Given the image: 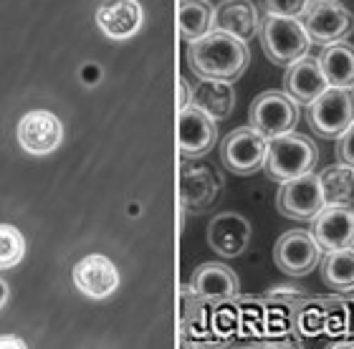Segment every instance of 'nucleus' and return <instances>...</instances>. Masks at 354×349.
Wrapping results in <instances>:
<instances>
[{"instance_id":"1","label":"nucleus","mask_w":354,"mask_h":349,"mask_svg":"<svg viewBox=\"0 0 354 349\" xmlns=\"http://www.w3.org/2000/svg\"><path fill=\"white\" fill-rule=\"evenodd\" d=\"M192 74L200 79H221V82H236L248 68L251 53L243 38L213 28L203 38L192 41L187 51Z\"/></svg>"},{"instance_id":"2","label":"nucleus","mask_w":354,"mask_h":349,"mask_svg":"<svg viewBox=\"0 0 354 349\" xmlns=\"http://www.w3.org/2000/svg\"><path fill=\"white\" fill-rule=\"evenodd\" d=\"M319 160V149L314 140L299 132H283L268 140L266 149V175L276 182H286V180L301 178L306 172H314Z\"/></svg>"},{"instance_id":"3","label":"nucleus","mask_w":354,"mask_h":349,"mask_svg":"<svg viewBox=\"0 0 354 349\" xmlns=\"http://www.w3.org/2000/svg\"><path fill=\"white\" fill-rule=\"evenodd\" d=\"M259 33L263 53L273 64H279V66H291L294 61L306 56L311 46L301 21L299 18H288V15L266 13V18L261 21Z\"/></svg>"},{"instance_id":"4","label":"nucleus","mask_w":354,"mask_h":349,"mask_svg":"<svg viewBox=\"0 0 354 349\" xmlns=\"http://www.w3.org/2000/svg\"><path fill=\"white\" fill-rule=\"evenodd\" d=\"M354 122V89L352 86H326L309 104L311 132L337 140Z\"/></svg>"},{"instance_id":"5","label":"nucleus","mask_w":354,"mask_h":349,"mask_svg":"<svg viewBox=\"0 0 354 349\" xmlns=\"http://www.w3.org/2000/svg\"><path fill=\"white\" fill-rule=\"evenodd\" d=\"M311 44L329 46L344 41L354 30V15L339 0H311L306 10L299 15Z\"/></svg>"},{"instance_id":"6","label":"nucleus","mask_w":354,"mask_h":349,"mask_svg":"<svg viewBox=\"0 0 354 349\" xmlns=\"http://www.w3.org/2000/svg\"><path fill=\"white\" fill-rule=\"evenodd\" d=\"M266 149H268V140L259 129L248 126H238L230 134H225V140L221 144V160L230 172L236 175H251L259 172L266 162Z\"/></svg>"},{"instance_id":"7","label":"nucleus","mask_w":354,"mask_h":349,"mask_svg":"<svg viewBox=\"0 0 354 349\" xmlns=\"http://www.w3.org/2000/svg\"><path fill=\"white\" fill-rule=\"evenodd\" d=\"M251 126L259 129L266 140L276 134L291 132L299 122V104L286 91H263L251 104Z\"/></svg>"},{"instance_id":"8","label":"nucleus","mask_w":354,"mask_h":349,"mask_svg":"<svg viewBox=\"0 0 354 349\" xmlns=\"http://www.w3.org/2000/svg\"><path fill=\"white\" fill-rule=\"evenodd\" d=\"M276 205H279L281 216L291 218V220H314L319 210L324 208V193H322L319 175L306 172L301 178L281 182Z\"/></svg>"},{"instance_id":"9","label":"nucleus","mask_w":354,"mask_h":349,"mask_svg":"<svg viewBox=\"0 0 354 349\" xmlns=\"http://www.w3.org/2000/svg\"><path fill=\"white\" fill-rule=\"evenodd\" d=\"M276 266L286 276H306L322 261V245L317 243L314 233L309 231H288L279 238L273 248Z\"/></svg>"},{"instance_id":"10","label":"nucleus","mask_w":354,"mask_h":349,"mask_svg":"<svg viewBox=\"0 0 354 349\" xmlns=\"http://www.w3.org/2000/svg\"><path fill=\"white\" fill-rule=\"evenodd\" d=\"M218 140V129H215V119L200 106L187 104L180 109L177 117V147L183 157H203L210 152Z\"/></svg>"},{"instance_id":"11","label":"nucleus","mask_w":354,"mask_h":349,"mask_svg":"<svg viewBox=\"0 0 354 349\" xmlns=\"http://www.w3.org/2000/svg\"><path fill=\"white\" fill-rule=\"evenodd\" d=\"M311 233L322 251H339L354 245V210L349 205H324L311 220Z\"/></svg>"},{"instance_id":"12","label":"nucleus","mask_w":354,"mask_h":349,"mask_svg":"<svg viewBox=\"0 0 354 349\" xmlns=\"http://www.w3.org/2000/svg\"><path fill=\"white\" fill-rule=\"evenodd\" d=\"M64 140L61 119L51 112H28L18 124V142L30 155H48Z\"/></svg>"},{"instance_id":"13","label":"nucleus","mask_w":354,"mask_h":349,"mask_svg":"<svg viewBox=\"0 0 354 349\" xmlns=\"http://www.w3.org/2000/svg\"><path fill=\"white\" fill-rule=\"evenodd\" d=\"M76 289L88 299H106L119 286V271L106 256H86L74 266Z\"/></svg>"},{"instance_id":"14","label":"nucleus","mask_w":354,"mask_h":349,"mask_svg":"<svg viewBox=\"0 0 354 349\" xmlns=\"http://www.w3.org/2000/svg\"><path fill=\"white\" fill-rule=\"evenodd\" d=\"M251 240V225L238 213H221L207 225V243L223 258H236Z\"/></svg>"},{"instance_id":"15","label":"nucleus","mask_w":354,"mask_h":349,"mask_svg":"<svg viewBox=\"0 0 354 349\" xmlns=\"http://www.w3.org/2000/svg\"><path fill=\"white\" fill-rule=\"evenodd\" d=\"M142 6L137 0H104L96 10V26L104 36L114 41H127L142 28Z\"/></svg>"},{"instance_id":"16","label":"nucleus","mask_w":354,"mask_h":349,"mask_svg":"<svg viewBox=\"0 0 354 349\" xmlns=\"http://www.w3.org/2000/svg\"><path fill=\"white\" fill-rule=\"evenodd\" d=\"M326 86H329V84H326L324 71L319 66V59L301 56V59L294 61L291 66H286V74H283V91H286L291 99H296V104L309 106Z\"/></svg>"},{"instance_id":"17","label":"nucleus","mask_w":354,"mask_h":349,"mask_svg":"<svg viewBox=\"0 0 354 349\" xmlns=\"http://www.w3.org/2000/svg\"><path fill=\"white\" fill-rule=\"evenodd\" d=\"M192 294L200 301H230L238 296V276L223 263H203L192 274Z\"/></svg>"},{"instance_id":"18","label":"nucleus","mask_w":354,"mask_h":349,"mask_svg":"<svg viewBox=\"0 0 354 349\" xmlns=\"http://www.w3.org/2000/svg\"><path fill=\"white\" fill-rule=\"evenodd\" d=\"M213 28L225 30V33H233V36L248 41L261 30L259 10H256L251 0H223L221 6L215 8Z\"/></svg>"},{"instance_id":"19","label":"nucleus","mask_w":354,"mask_h":349,"mask_svg":"<svg viewBox=\"0 0 354 349\" xmlns=\"http://www.w3.org/2000/svg\"><path fill=\"white\" fill-rule=\"evenodd\" d=\"M218 187H221L218 185V175L213 170H207V167H185L183 170L180 195H183L185 208L192 210V213L213 205Z\"/></svg>"},{"instance_id":"20","label":"nucleus","mask_w":354,"mask_h":349,"mask_svg":"<svg viewBox=\"0 0 354 349\" xmlns=\"http://www.w3.org/2000/svg\"><path fill=\"white\" fill-rule=\"evenodd\" d=\"M190 104L200 106L213 119H225L233 112L236 104V91L233 82H221V79H200V84L192 91Z\"/></svg>"},{"instance_id":"21","label":"nucleus","mask_w":354,"mask_h":349,"mask_svg":"<svg viewBox=\"0 0 354 349\" xmlns=\"http://www.w3.org/2000/svg\"><path fill=\"white\" fill-rule=\"evenodd\" d=\"M319 66L324 71L329 86H352L354 89V46L347 41L324 46L319 56Z\"/></svg>"},{"instance_id":"22","label":"nucleus","mask_w":354,"mask_h":349,"mask_svg":"<svg viewBox=\"0 0 354 349\" xmlns=\"http://www.w3.org/2000/svg\"><path fill=\"white\" fill-rule=\"evenodd\" d=\"M213 15L215 8L207 0H183L180 3V15H177V28L180 36L192 44L213 30Z\"/></svg>"},{"instance_id":"23","label":"nucleus","mask_w":354,"mask_h":349,"mask_svg":"<svg viewBox=\"0 0 354 349\" xmlns=\"http://www.w3.org/2000/svg\"><path fill=\"white\" fill-rule=\"evenodd\" d=\"M319 266H322V279L326 286L337 291L354 289V245L339 248V251H326Z\"/></svg>"},{"instance_id":"24","label":"nucleus","mask_w":354,"mask_h":349,"mask_svg":"<svg viewBox=\"0 0 354 349\" xmlns=\"http://www.w3.org/2000/svg\"><path fill=\"white\" fill-rule=\"evenodd\" d=\"M324 205H352L354 200V167L349 164H332L319 175Z\"/></svg>"},{"instance_id":"25","label":"nucleus","mask_w":354,"mask_h":349,"mask_svg":"<svg viewBox=\"0 0 354 349\" xmlns=\"http://www.w3.org/2000/svg\"><path fill=\"white\" fill-rule=\"evenodd\" d=\"M23 253H26V240L21 231L8 223H0V271L18 266L23 261Z\"/></svg>"},{"instance_id":"26","label":"nucleus","mask_w":354,"mask_h":349,"mask_svg":"<svg viewBox=\"0 0 354 349\" xmlns=\"http://www.w3.org/2000/svg\"><path fill=\"white\" fill-rule=\"evenodd\" d=\"M294 324L304 337H309V334L314 337L326 327V312L319 304L304 306V309H299V314H296Z\"/></svg>"},{"instance_id":"27","label":"nucleus","mask_w":354,"mask_h":349,"mask_svg":"<svg viewBox=\"0 0 354 349\" xmlns=\"http://www.w3.org/2000/svg\"><path fill=\"white\" fill-rule=\"evenodd\" d=\"M311 0H263L266 13L273 15H288V18H299L306 10Z\"/></svg>"},{"instance_id":"28","label":"nucleus","mask_w":354,"mask_h":349,"mask_svg":"<svg viewBox=\"0 0 354 349\" xmlns=\"http://www.w3.org/2000/svg\"><path fill=\"white\" fill-rule=\"evenodd\" d=\"M337 157L342 164L354 167V122L337 137Z\"/></svg>"},{"instance_id":"29","label":"nucleus","mask_w":354,"mask_h":349,"mask_svg":"<svg viewBox=\"0 0 354 349\" xmlns=\"http://www.w3.org/2000/svg\"><path fill=\"white\" fill-rule=\"evenodd\" d=\"M190 99H192V94H190V89H187V82H183V79H180V102H177V104H180V109L190 104Z\"/></svg>"},{"instance_id":"30","label":"nucleus","mask_w":354,"mask_h":349,"mask_svg":"<svg viewBox=\"0 0 354 349\" xmlns=\"http://www.w3.org/2000/svg\"><path fill=\"white\" fill-rule=\"evenodd\" d=\"M0 347H15V349H23L26 342H23L21 337H0Z\"/></svg>"},{"instance_id":"31","label":"nucleus","mask_w":354,"mask_h":349,"mask_svg":"<svg viewBox=\"0 0 354 349\" xmlns=\"http://www.w3.org/2000/svg\"><path fill=\"white\" fill-rule=\"evenodd\" d=\"M6 301H8V283L0 279V309L6 306Z\"/></svg>"}]
</instances>
